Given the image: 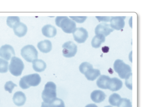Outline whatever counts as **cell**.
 <instances>
[{
	"label": "cell",
	"instance_id": "obj_28",
	"mask_svg": "<svg viewBox=\"0 0 156 107\" xmlns=\"http://www.w3.org/2000/svg\"><path fill=\"white\" fill-rule=\"evenodd\" d=\"M17 85L13 83L12 81H9L6 82L5 86H4V88H5V90L6 91H8L9 93H11L14 87H17Z\"/></svg>",
	"mask_w": 156,
	"mask_h": 107
},
{
	"label": "cell",
	"instance_id": "obj_5",
	"mask_svg": "<svg viewBox=\"0 0 156 107\" xmlns=\"http://www.w3.org/2000/svg\"><path fill=\"white\" fill-rule=\"evenodd\" d=\"M21 54L25 60L29 62H33L38 59V52L32 45H27L22 48Z\"/></svg>",
	"mask_w": 156,
	"mask_h": 107
},
{
	"label": "cell",
	"instance_id": "obj_9",
	"mask_svg": "<svg viewBox=\"0 0 156 107\" xmlns=\"http://www.w3.org/2000/svg\"><path fill=\"white\" fill-rule=\"evenodd\" d=\"M15 55L14 48L10 45H4L0 48V56L7 61L9 60Z\"/></svg>",
	"mask_w": 156,
	"mask_h": 107
},
{
	"label": "cell",
	"instance_id": "obj_19",
	"mask_svg": "<svg viewBox=\"0 0 156 107\" xmlns=\"http://www.w3.org/2000/svg\"><path fill=\"white\" fill-rule=\"evenodd\" d=\"M33 68L35 71L42 72L46 69V64L42 59H36L33 62Z\"/></svg>",
	"mask_w": 156,
	"mask_h": 107
},
{
	"label": "cell",
	"instance_id": "obj_26",
	"mask_svg": "<svg viewBox=\"0 0 156 107\" xmlns=\"http://www.w3.org/2000/svg\"><path fill=\"white\" fill-rule=\"evenodd\" d=\"M91 68H93V65L87 62H83L79 66V70L80 72L83 74H84L88 70Z\"/></svg>",
	"mask_w": 156,
	"mask_h": 107
},
{
	"label": "cell",
	"instance_id": "obj_7",
	"mask_svg": "<svg viewBox=\"0 0 156 107\" xmlns=\"http://www.w3.org/2000/svg\"><path fill=\"white\" fill-rule=\"evenodd\" d=\"M63 55L66 58L74 56L77 51V47L72 41H68L63 45Z\"/></svg>",
	"mask_w": 156,
	"mask_h": 107
},
{
	"label": "cell",
	"instance_id": "obj_13",
	"mask_svg": "<svg viewBox=\"0 0 156 107\" xmlns=\"http://www.w3.org/2000/svg\"><path fill=\"white\" fill-rule=\"evenodd\" d=\"M14 34L19 37H22L26 34L28 31L27 26L20 22L18 23L13 28Z\"/></svg>",
	"mask_w": 156,
	"mask_h": 107
},
{
	"label": "cell",
	"instance_id": "obj_6",
	"mask_svg": "<svg viewBox=\"0 0 156 107\" xmlns=\"http://www.w3.org/2000/svg\"><path fill=\"white\" fill-rule=\"evenodd\" d=\"M9 68L12 75L18 77L21 76L22 73L24 68V64L21 59L14 56L12 58Z\"/></svg>",
	"mask_w": 156,
	"mask_h": 107
},
{
	"label": "cell",
	"instance_id": "obj_8",
	"mask_svg": "<svg viewBox=\"0 0 156 107\" xmlns=\"http://www.w3.org/2000/svg\"><path fill=\"white\" fill-rule=\"evenodd\" d=\"M74 40L78 43H83L86 41L88 37L87 30L83 27L76 28L73 32Z\"/></svg>",
	"mask_w": 156,
	"mask_h": 107
},
{
	"label": "cell",
	"instance_id": "obj_35",
	"mask_svg": "<svg viewBox=\"0 0 156 107\" xmlns=\"http://www.w3.org/2000/svg\"><path fill=\"white\" fill-rule=\"evenodd\" d=\"M105 107H112V106H105Z\"/></svg>",
	"mask_w": 156,
	"mask_h": 107
},
{
	"label": "cell",
	"instance_id": "obj_17",
	"mask_svg": "<svg viewBox=\"0 0 156 107\" xmlns=\"http://www.w3.org/2000/svg\"><path fill=\"white\" fill-rule=\"evenodd\" d=\"M39 50L44 53H48L51 50L52 46L51 41L44 40L39 42L37 45Z\"/></svg>",
	"mask_w": 156,
	"mask_h": 107
},
{
	"label": "cell",
	"instance_id": "obj_24",
	"mask_svg": "<svg viewBox=\"0 0 156 107\" xmlns=\"http://www.w3.org/2000/svg\"><path fill=\"white\" fill-rule=\"evenodd\" d=\"M9 67L8 61L0 58V73H6L8 71Z\"/></svg>",
	"mask_w": 156,
	"mask_h": 107
},
{
	"label": "cell",
	"instance_id": "obj_16",
	"mask_svg": "<svg viewBox=\"0 0 156 107\" xmlns=\"http://www.w3.org/2000/svg\"><path fill=\"white\" fill-rule=\"evenodd\" d=\"M106 94L104 91L101 90H95L91 94L92 100L96 103H100L105 100L106 98Z\"/></svg>",
	"mask_w": 156,
	"mask_h": 107
},
{
	"label": "cell",
	"instance_id": "obj_15",
	"mask_svg": "<svg viewBox=\"0 0 156 107\" xmlns=\"http://www.w3.org/2000/svg\"><path fill=\"white\" fill-rule=\"evenodd\" d=\"M13 101L15 105L17 106H23L26 102V96L22 91H17L16 93H14L13 95Z\"/></svg>",
	"mask_w": 156,
	"mask_h": 107
},
{
	"label": "cell",
	"instance_id": "obj_20",
	"mask_svg": "<svg viewBox=\"0 0 156 107\" xmlns=\"http://www.w3.org/2000/svg\"><path fill=\"white\" fill-rule=\"evenodd\" d=\"M110 78L105 75H101L97 81V85L100 88L107 89V85Z\"/></svg>",
	"mask_w": 156,
	"mask_h": 107
},
{
	"label": "cell",
	"instance_id": "obj_30",
	"mask_svg": "<svg viewBox=\"0 0 156 107\" xmlns=\"http://www.w3.org/2000/svg\"><path fill=\"white\" fill-rule=\"evenodd\" d=\"M131 77H132V74L126 79V86L130 90H132V82H130V80H132Z\"/></svg>",
	"mask_w": 156,
	"mask_h": 107
},
{
	"label": "cell",
	"instance_id": "obj_10",
	"mask_svg": "<svg viewBox=\"0 0 156 107\" xmlns=\"http://www.w3.org/2000/svg\"><path fill=\"white\" fill-rule=\"evenodd\" d=\"M126 16H111L110 26L113 29L122 30L125 27Z\"/></svg>",
	"mask_w": 156,
	"mask_h": 107
},
{
	"label": "cell",
	"instance_id": "obj_33",
	"mask_svg": "<svg viewBox=\"0 0 156 107\" xmlns=\"http://www.w3.org/2000/svg\"><path fill=\"white\" fill-rule=\"evenodd\" d=\"M41 107H50L49 103H45L44 102H43L42 103Z\"/></svg>",
	"mask_w": 156,
	"mask_h": 107
},
{
	"label": "cell",
	"instance_id": "obj_1",
	"mask_svg": "<svg viewBox=\"0 0 156 107\" xmlns=\"http://www.w3.org/2000/svg\"><path fill=\"white\" fill-rule=\"evenodd\" d=\"M55 21L56 25L67 34L73 33L76 28L75 22L67 16H57Z\"/></svg>",
	"mask_w": 156,
	"mask_h": 107
},
{
	"label": "cell",
	"instance_id": "obj_34",
	"mask_svg": "<svg viewBox=\"0 0 156 107\" xmlns=\"http://www.w3.org/2000/svg\"><path fill=\"white\" fill-rule=\"evenodd\" d=\"M85 107H98L97 106L96 104H93V103H91V104H89L88 105H87L85 106Z\"/></svg>",
	"mask_w": 156,
	"mask_h": 107
},
{
	"label": "cell",
	"instance_id": "obj_12",
	"mask_svg": "<svg viewBox=\"0 0 156 107\" xmlns=\"http://www.w3.org/2000/svg\"><path fill=\"white\" fill-rule=\"evenodd\" d=\"M123 82L119 79L114 77L110 78L107 85V89L111 91H117L122 88Z\"/></svg>",
	"mask_w": 156,
	"mask_h": 107
},
{
	"label": "cell",
	"instance_id": "obj_14",
	"mask_svg": "<svg viewBox=\"0 0 156 107\" xmlns=\"http://www.w3.org/2000/svg\"><path fill=\"white\" fill-rule=\"evenodd\" d=\"M42 32L44 36L48 37H53L56 35L57 30L53 26L47 24L42 27Z\"/></svg>",
	"mask_w": 156,
	"mask_h": 107
},
{
	"label": "cell",
	"instance_id": "obj_3",
	"mask_svg": "<svg viewBox=\"0 0 156 107\" xmlns=\"http://www.w3.org/2000/svg\"><path fill=\"white\" fill-rule=\"evenodd\" d=\"M56 86L55 83L49 81L45 84L42 93L44 102L49 103L56 98Z\"/></svg>",
	"mask_w": 156,
	"mask_h": 107
},
{
	"label": "cell",
	"instance_id": "obj_32",
	"mask_svg": "<svg viewBox=\"0 0 156 107\" xmlns=\"http://www.w3.org/2000/svg\"><path fill=\"white\" fill-rule=\"evenodd\" d=\"M109 47L107 46H104L102 48V50L104 53H108L109 51Z\"/></svg>",
	"mask_w": 156,
	"mask_h": 107
},
{
	"label": "cell",
	"instance_id": "obj_25",
	"mask_svg": "<svg viewBox=\"0 0 156 107\" xmlns=\"http://www.w3.org/2000/svg\"><path fill=\"white\" fill-rule=\"evenodd\" d=\"M49 106L50 107H65L63 101L58 98H55L49 103Z\"/></svg>",
	"mask_w": 156,
	"mask_h": 107
},
{
	"label": "cell",
	"instance_id": "obj_27",
	"mask_svg": "<svg viewBox=\"0 0 156 107\" xmlns=\"http://www.w3.org/2000/svg\"><path fill=\"white\" fill-rule=\"evenodd\" d=\"M118 107H132L131 102L128 99L121 98Z\"/></svg>",
	"mask_w": 156,
	"mask_h": 107
},
{
	"label": "cell",
	"instance_id": "obj_11",
	"mask_svg": "<svg viewBox=\"0 0 156 107\" xmlns=\"http://www.w3.org/2000/svg\"><path fill=\"white\" fill-rule=\"evenodd\" d=\"M113 31L114 29L112 28L110 25L102 23L97 26L95 29V33L96 35H102L105 37L110 34Z\"/></svg>",
	"mask_w": 156,
	"mask_h": 107
},
{
	"label": "cell",
	"instance_id": "obj_18",
	"mask_svg": "<svg viewBox=\"0 0 156 107\" xmlns=\"http://www.w3.org/2000/svg\"><path fill=\"white\" fill-rule=\"evenodd\" d=\"M84 75L88 80L93 81L100 76V71L99 70L91 68L88 70L85 73Z\"/></svg>",
	"mask_w": 156,
	"mask_h": 107
},
{
	"label": "cell",
	"instance_id": "obj_4",
	"mask_svg": "<svg viewBox=\"0 0 156 107\" xmlns=\"http://www.w3.org/2000/svg\"><path fill=\"white\" fill-rule=\"evenodd\" d=\"M114 68L115 71L118 74L119 77L122 79H126L132 74L130 66L126 64L121 59H118L115 61Z\"/></svg>",
	"mask_w": 156,
	"mask_h": 107
},
{
	"label": "cell",
	"instance_id": "obj_31",
	"mask_svg": "<svg viewBox=\"0 0 156 107\" xmlns=\"http://www.w3.org/2000/svg\"><path fill=\"white\" fill-rule=\"evenodd\" d=\"M97 18L98 19V21L99 22L100 21H104V22H109V21H110V19H111V17H108V16H102V17H98V16H96Z\"/></svg>",
	"mask_w": 156,
	"mask_h": 107
},
{
	"label": "cell",
	"instance_id": "obj_22",
	"mask_svg": "<svg viewBox=\"0 0 156 107\" xmlns=\"http://www.w3.org/2000/svg\"><path fill=\"white\" fill-rule=\"evenodd\" d=\"M121 99V98L120 95L117 93H113L109 97L108 101L111 105L118 107Z\"/></svg>",
	"mask_w": 156,
	"mask_h": 107
},
{
	"label": "cell",
	"instance_id": "obj_21",
	"mask_svg": "<svg viewBox=\"0 0 156 107\" xmlns=\"http://www.w3.org/2000/svg\"><path fill=\"white\" fill-rule=\"evenodd\" d=\"M105 41V37L102 35H96L92 40L91 45L94 48H98L102 43Z\"/></svg>",
	"mask_w": 156,
	"mask_h": 107
},
{
	"label": "cell",
	"instance_id": "obj_2",
	"mask_svg": "<svg viewBox=\"0 0 156 107\" xmlns=\"http://www.w3.org/2000/svg\"><path fill=\"white\" fill-rule=\"evenodd\" d=\"M41 79L37 73L24 76L21 79L20 86L23 89H27L30 87H36L41 83Z\"/></svg>",
	"mask_w": 156,
	"mask_h": 107
},
{
	"label": "cell",
	"instance_id": "obj_29",
	"mask_svg": "<svg viewBox=\"0 0 156 107\" xmlns=\"http://www.w3.org/2000/svg\"><path fill=\"white\" fill-rule=\"evenodd\" d=\"M74 21H76V23H82L84 22L87 17V16H70Z\"/></svg>",
	"mask_w": 156,
	"mask_h": 107
},
{
	"label": "cell",
	"instance_id": "obj_23",
	"mask_svg": "<svg viewBox=\"0 0 156 107\" xmlns=\"http://www.w3.org/2000/svg\"><path fill=\"white\" fill-rule=\"evenodd\" d=\"M19 22H20V18L19 16H9L7 18V25L11 28H13Z\"/></svg>",
	"mask_w": 156,
	"mask_h": 107
}]
</instances>
